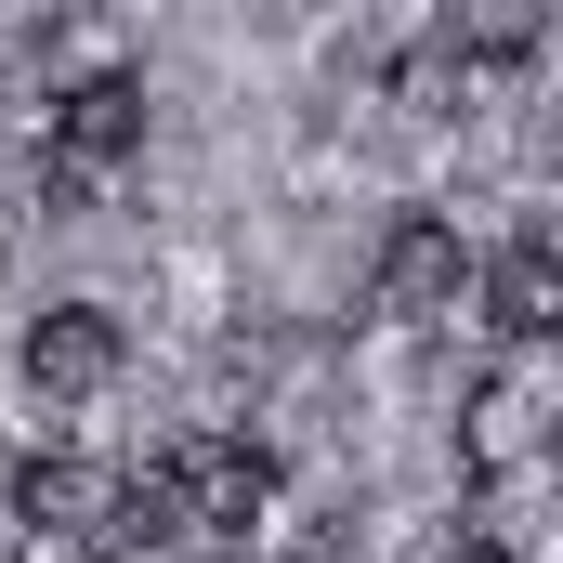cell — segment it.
Masks as SVG:
<instances>
[{"instance_id": "cell-1", "label": "cell", "mask_w": 563, "mask_h": 563, "mask_svg": "<svg viewBox=\"0 0 563 563\" xmlns=\"http://www.w3.org/2000/svg\"><path fill=\"white\" fill-rule=\"evenodd\" d=\"M119 498L132 472L79 459V445H40L13 472V525H26V563H119Z\"/></svg>"}, {"instance_id": "cell-3", "label": "cell", "mask_w": 563, "mask_h": 563, "mask_svg": "<svg viewBox=\"0 0 563 563\" xmlns=\"http://www.w3.org/2000/svg\"><path fill=\"white\" fill-rule=\"evenodd\" d=\"M459 301H472L459 223H445V210H407V223L380 236V263H367V314H380V328H432V314H459Z\"/></svg>"}, {"instance_id": "cell-5", "label": "cell", "mask_w": 563, "mask_h": 563, "mask_svg": "<svg viewBox=\"0 0 563 563\" xmlns=\"http://www.w3.org/2000/svg\"><path fill=\"white\" fill-rule=\"evenodd\" d=\"M26 380H40V394H106V380H119V314H106V301L26 314Z\"/></svg>"}, {"instance_id": "cell-2", "label": "cell", "mask_w": 563, "mask_h": 563, "mask_svg": "<svg viewBox=\"0 0 563 563\" xmlns=\"http://www.w3.org/2000/svg\"><path fill=\"white\" fill-rule=\"evenodd\" d=\"M551 420H563V394H551L538 354L485 367V380L459 394V485H525V472L551 459Z\"/></svg>"}, {"instance_id": "cell-4", "label": "cell", "mask_w": 563, "mask_h": 563, "mask_svg": "<svg viewBox=\"0 0 563 563\" xmlns=\"http://www.w3.org/2000/svg\"><path fill=\"white\" fill-rule=\"evenodd\" d=\"M144 144V79H66L53 106H40V157H53V184H106L119 157Z\"/></svg>"}, {"instance_id": "cell-6", "label": "cell", "mask_w": 563, "mask_h": 563, "mask_svg": "<svg viewBox=\"0 0 563 563\" xmlns=\"http://www.w3.org/2000/svg\"><path fill=\"white\" fill-rule=\"evenodd\" d=\"M472 301H485V328H498L511 354H538V341L563 328V250H551V236H525V250L472 288Z\"/></svg>"}]
</instances>
